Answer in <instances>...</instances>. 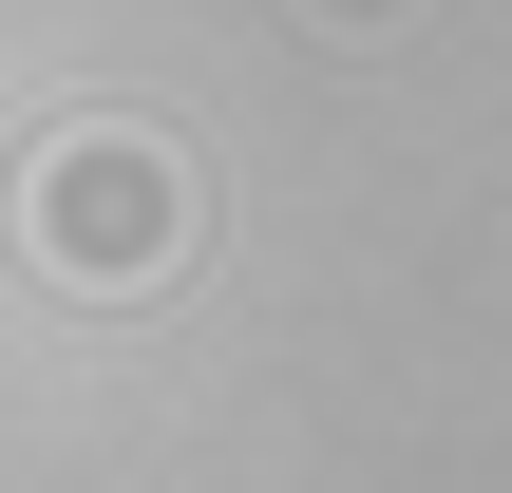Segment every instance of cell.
I'll return each mask as SVG.
<instances>
[{"mask_svg": "<svg viewBox=\"0 0 512 493\" xmlns=\"http://www.w3.org/2000/svg\"><path fill=\"white\" fill-rule=\"evenodd\" d=\"M38 247H57V266H95V285L171 266V247H190L171 152H152V133H57V152H38Z\"/></svg>", "mask_w": 512, "mask_h": 493, "instance_id": "cell-1", "label": "cell"}]
</instances>
